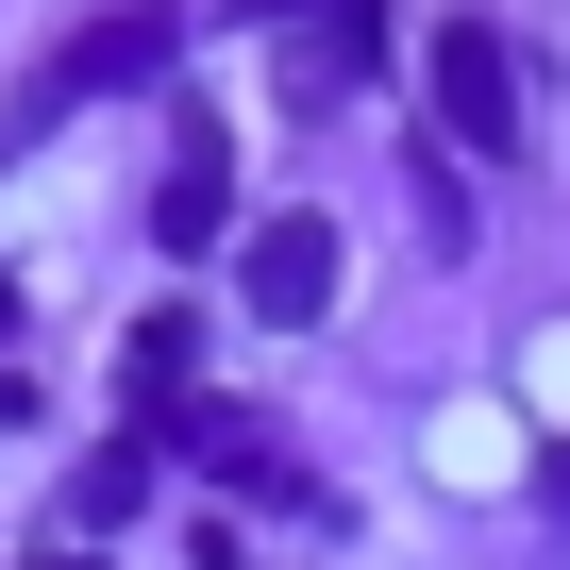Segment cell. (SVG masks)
Returning <instances> with one entry per match:
<instances>
[{
  "instance_id": "7",
  "label": "cell",
  "mask_w": 570,
  "mask_h": 570,
  "mask_svg": "<svg viewBox=\"0 0 570 570\" xmlns=\"http://www.w3.org/2000/svg\"><path fill=\"white\" fill-rule=\"evenodd\" d=\"M268 18H320V85H353V68H370V18H386V0H268Z\"/></svg>"
},
{
  "instance_id": "1",
  "label": "cell",
  "mask_w": 570,
  "mask_h": 570,
  "mask_svg": "<svg viewBox=\"0 0 570 570\" xmlns=\"http://www.w3.org/2000/svg\"><path fill=\"white\" fill-rule=\"evenodd\" d=\"M420 101H436V135H453L470 168H503V151H520V68H503V35H487V18H436Z\"/></svg>"
},
{
  "instance_id": "6",
  "label": "cell",
  "mask_w": 570,
  "mask_h": 570,
  "mask_svg": "<svg viewBox=\"0 0 570 570\" xmlns=\"http://www.w3.org/2000/svg\"><path fill=\"white\" fill-rule=\"evenodd\" d=\"M151 470H168V436H101L68 503H85V520H135V503H151Z\"/></svg>"
},
{
  "instance_id": "5",
  "label": "cell",
  "mask_w": 570,
  "mask_h": 570,
  "mask_svg": "<svg viewBox=\"0 0 570 570\" xmlns=\"http://www.w3.org/2000/svg\"><path fill=\"white\" fill-rule=\"evenodd\" d=\"M151 235H168V268H185V252H235V185H218V135H185V151H168V185H151Z\"/></svg>"
},
{
  "instance_id": "9",
  "label": "cell",
  "mask_w": 570,
  "mask_h": 570,
  "mask_svg": "<svg viewBox=\"0 0 570 570\" xmlns=\"http://www.w3.org/2000/svg\"><path fill=\"white\" fill-rule=\"evenodd\" d=\"M0 336H18V285H0Z\"/></svg>"
},
{
  "instance_id": "4",
  "label": "cell",
  "mask_w": 570,
  "mask_h": 570,
  "mask_svg": "<svg viewBox=\"0 0 570 570\" xmlns=\"http://www.w3.org/2000/svg\"><path fill=\"white\" fill-rule=\"evenodd\" d=\"M168 453H202V470H218L235 503H303V520H320V487H303V470H285V453H268V420H235V403H202V420H185Z\"/></svg>"
},
{
  "instance_id": "8",
  "label": "cell",
  "mask_w": 570,
  "mask_h": 570,
  "mask_svg": "<svg viewBox=\"0 0 570 570\" xmlns=\"http://www.w3.org/2000/svg\"><path fill=\"white\" fill-rule=\"evenodd\" d=\"M185 353H202V320H185V303H168V320H135V386H151V403L185 386Z\"/></svg>"
},
{
  "instance_id": "2",
  "label": "cell",
  "mask_w": 570,
  "mask_h": 570,
  "mask_svg": "<svg viewBox=\"0 0 570 570\" xmlns=\"http://www.w3.org/2000/svg\"><path fill=\"white\" fill-rule=\"evenodd\" d=\"M235 303L303 336V320L336 303V218H320V202H285V218H235Z\"/></svg>"
},
{
  "instance_id": "3",
  "label": "cell",
  "mask_w": 570,
  "mask_h": 570,
  "mask_svg": "<svg viewBox=\"0 0 570 570\" xmlns=\"http://www.w3.org/2000/svg\"><path fill=\"white\" fill-rule=\"evenodd\" d=\"M168 51H185V18H101V35H68L51 68H35V118H68V101H118V85H168Z\"/></svg>"
}]
</instances>
